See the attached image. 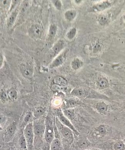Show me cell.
<instances>
[{
	"instance_id": "30bf717a",
	"label": "cell",
	"mask_w": 125,
	"mask_h": 150,
	"mask_svg": "<svg viewBox=\"0 0 125 150\" xmlns=\"http://www.w3.org/2000/svg\"><path fill=\"white\" fill-rule=\"evenodd\" d=\"M115 1H104L94 4L91 8L92 11L98 12L103 11L108 9L115 3Z\"/></svg>"
},
{
	"instance_id": "603a6c76",
	"label": "cell",
	"mask_w": 125,
	"mask_h": 150,
	"mask_svg": "<svg viewBox=\"0 0 125 150\" xmlns=\"http://www.w3.org/2000/svg\"><path fill=\"white\" fill-rule=\"evenodd\" d=\"M45 126L42 125L37 124L34 125V131L35 135L41 136L44 134Z\"/></svg>"
},
{
	"instance_id": "d6986e66",
	"label": "cell",
	"mask_w": 125,
	"mask_h": 150,
	"mask_svg": "<svg viewBox=\"0 0 125 150\" xmlns=\"http://www.w3.org/2000/svg\"><path fill=\"white\" fill-rule=\"evenodd\" d=\"M97 21L100 26H105L110 23V17L107 14H101L98 16Z\"/></svg>"
},
{
	"instance_id": "f546056e",
	"label": "cell",
	"mask_w": 125,
	"mask_h": 150,
	"mask_svg": "<svg viewBox=\"0 0 125 150\" xmlns=\"http://www.w3.org/2000/svg\"><path fill=\"white\" fill-rule=\"evenodd\" d=\"M79 147L81 149H86L91 146V143L86 139H82L78 142Z\"/></svg>"
},
{
	"instance_id": "74e56055",
	"label": "cell",
	"mask_w": 125,
	"mask_h": 150,
	"mask_svg": "<svg viewBox=\"0 0 125 150\" xmlns=\"http://www.w3.org/2000/svg\"><path fill=\"white\" fill-rule=\"evenodd\" d=\"M75 3H76L77 4H81V2H82V1L81 0H80V1H79V0H77V1H74Z\"/></svg>"
},
{
	"instance_id": "9a60e30c",
	"label": "cell",
	"mask_w": 125,
	"mask_h": 150,
	"mask_svg": "<svg viewBox=\"0 0 125 150\" xmlns=\"http://www.w3.org/2000/svg\"><path fill=\"white\" fill-rule=\"evenodd\" d=\"M71 94L79 98H84L88 95V92L82 88H75L71 91Z\"/></svg>"
},
{
	"instance_id": "f35d334b",
	"label": "cell",
	"mask_w": 125,
	"mask_h": 150,
	"mask_svg": "<svg viewBox=\"0 0 125 150\" xmlns=\"http://www.w3.org/2000/svg\"><path fill=\"white\" fill-rule=\"evenodd\" d=\"M8 150H16V149L14 147H9Z\"/></svg>"
},
{
	"instance_id": "5bb4252c",
	"label": "cell",
	"mask_w": 125,
	"mask_h": 150,
	"mask_svg": "<svg viewBox=\"0 0 125 150\" xmlns=\"http://www.w3.org/2000/svg\"><path fill=\"white\" fill-rule=\"evenodd\" d=\"M17 129V124L15 122H13L6 129L5 137L6 139H10L15 134Z\"/></svg>"
},
{
	"instance_id": "3957f363",
	"label": "cell",
	"mask_w": 125,
	"mask_h": 150,
	"mask_svg": "<svg viewBox=\"0 0 125 150\" xmlns=\"http://www.w3.org/2000/svg\"><path fill=\"white\" fill-rule=\"evenodd\" d=\"M56 123L58 130L63 137L70 143L73 142L74 140L73 132L68 127L62 124L57 118H56Z\"/></svg>"
},
{
	"instance_id": "277c9868",
	"label": "cell",
	"mask_w": 125,
	"mask_h": 150,
	"mask_svg": "<svg viewBox=\"0 0 125 150\" xmlns=\"http://www.w3.org/2000/svg\"><path fill=\"white\" fill-rule=\"evenodd\" d=\"M44 134L45 141L48 143L51 144L54 139V128L51 121L47 117L46 120Z\"/></svg>"
},
{
	"instance_id": "8d00e7d4",
	"label": "cell",
	"mask_w": 125,
	"mask_h": 150,
	"mask_svg": "<svg viewBox=\"0 0 125 150\" xmlns=\"http://www.w3.org/2000/svg\"><path fill=\"white\" fill-rule=\"evenodd\" d=\"M4 60V56L3 53L0 51V69L3 66Z\"/></svg>"
},
{
	"instance_id": "4fadbf2b",
	"label": "cell",
	"mask_w": 125,
	"mask_h": 150,
	"mask_svg": "<svg viewBox=\"0 0 125 150\" xmlns=\"http://www.w3.org/2000/svg\"><path fill=\"white\" fill-rule=\"evenodd\" d=\"M96 84L99 90H105L110 87V81L107 77L102 76L97 79Z\"/></svg>"
},
{
	"instance_id": "ab89813d",
	"label": "cell",
	"mask_w": 125,
	"mask_h": 150,
	"mask_svg": "<svg viewBox=\"0 0 125 150\" xmlns=\"http://www.w3.org/2000/svg\"><path fill=\"white\" fill-rule=\"evenodd\" d=\"M123 19L124 21V22L125 23V14L123 16Z\"/></svg>"
},
{
	"instance_id": "d590c367",
	"label": "cell",
	"mask_w": 125,
	"mask_h": 150,
	"mask_svg": "<svg viewBox=\"0 0 125 150\" xmlns=\"http://www.w3.org/2000/svg\"><path fill=\"white\" fill-rule=\"evenodd\" d=\"M7 120L6 117L2 115H0V125L4 124Z\"/></svg>"
},
{
	"instance_id": "83f0119b",
	"label": "cell",
	"mask_w": 125,
	"mask_h": 150,
	"mask_svg": "<svg viewBox=\"0 0 125 150\" xmlns=\"http://www.w3.org/2000/svg\"><path fill=\"white\" fill-rule=\"evenodd\" d=\"M77 34V30L76 28H72L68 31L66 37L68 40H71L76 37Z\"/></svg>"
},
{
	"instance_id": "ffe728a7",
	"label": "cell",
	"mask_w": 125,
	"mask_h": 150,
	"mask_svg": "<svg viewBox=\"0 0 125 150\" xmlns=\"http://www.w3.org/2000/svg\"><path fill=\"white\" fill-rule=\"evenodd\" d=\"M7 94L9 101L14 102L17 100L19 94L17 90L15 88H12L7 90Z\"/></svg>"
},
{
	"instance_id": "d4e9b609",
	"label": "cell",
	"mask_w": 125,
	"mask_h": 150,
	"mask_svg": "<svg viewBox=\"0 0 125 150\" xmlns=\"http://www.w3.org/2000/svg\"><path fill=\"white\" fill-rule=\"evenodd\" d=\"M46 110V108L43 106H39L34 111L33 115L35 119L39 118L44 114Z\"/></svg>"
},
{
	"instance_id": "6da1fadb",
	"label": "cell",
	"mask_w": 125,
	"mask_h": 150,
	"mask_svg": "<svg viewBox=\"0 0 125 150\" xmlns=\"http://www.w3.org/2000/svg\"><path fill=\"white\" fill-rule=\"evenodd\" d=\"M96 147L102 150H125V139L116 138L108 140L97 144Z\"/></svg>"
},
{
	"instance_id": "4316f807",
	"label": "cell",
	"mask_w": 125,
	"mask_h": 150,
	"mask_svg": "<svg viewBox=\"0 0 125 150\" xmlns=\"http://www.w3.org/2000/svg\"><path fill=\"white\" fill-rule=\"evenodd\" d=\"M19 144L21 149L23 150H28L27 142H26V139H25L23 132L19 138Z\"/></svg>"
},
{
	"instance_id": "8fae6325",
	"label": "cell",
	"mask_w": 125,
	"mask_h": 150,
	"mask_svg": "<svg viewBox=\"0 0 125 150\" xmlns=\"http://www.w3.org/2000/svg\"><path fill=\"white\" fill-rule=\"evenodd\" d=\"M95 131L96 133L99 136L105 137L111 134L112 129L111 127L108 125L101 124L97 127Z\"/></svg>"
},
{
	"instance_id": "484cf974",
	"label": "cell",
	"mask_w": 125,
	"mask_h": 150,
	"mask_svg": "<svg viewBox=\"0 0 125 150\" xmlns=\"http://www.w3.org/2000/svg\"><path fill=\"white\" fill-rule=\"evenodd\" d=\"M61 148V143L60 140L54 139L50 144L51 150H59Z\"/></svg>"
},
{
	"instance_id": "836d02e7",
	"label": "cell",
	"mask_w": 125,
	"mask_h": 150,
	"mask_svg": "<svg viewBox=\"0 0 125 150\" xmlns=\"http://www.w3.org/2000/svg\"><path fill=\"white\" fill-rule=\"evenodd\" d=\"M52 3L54 6L58 10L60 11L62 8L63 5L61 1L59 0H53L52 1Z\"/></svg>"
},
{
	"instance_id": "7a4b0ae2",
	"label": "cell",
	"mask_w": 125,
	"mask_h": 150,
	"mask_svg": "<svg viewBox=\"0 0 125 150\" xmlns=\"http://www.w3.org/2000/svg\"><path fill=\"white\" fill-rule=\"evenodd\" d=\"M23 134L27 142L28 150H32L34 146L35 137L34 124L32 122H30L25 126L23 131Z\"/></svg>"
},
{
	"instance_id": "1f68e13d",
	"label": "cell",
	"mask_w": 125,
	"mask_h": 150,
	"mask_svg": "<svg viewBox=\"0 0 125 150\" xmlns=\"http://www.w3.org/2000/svg\"><path fill=\"white\" fill-rule=\"evenodd\" d=\"M33 116V113L30 111H29L26 112L24 117V120H23L24 124L26 125L31 122L30 121H31Z\"/></svg>"
},
{
	"instance_id": "7402d4cb",
	"label": "cell",
	"mask_w": 125,
	"mask_h": 150,
	"mask_svg": "<svg viewBox=\"0 0 125 150\" xmlns=\"http://www.w3.org/2000/svg\"><path fill=\"white\" fill-rule=\"evenodd\" d=\"M53 84L58 85L62 87H66L68 84L67 80L64 77L56 76L53 81Z\"/></svg>"
},
{
	"instance_id": "ba28073f",
	"label": "cell",
	"mask_w": 125,
	"mask_h": 150,
	"mask_svg": "<svg viewBox=\"0 0 125 150\" xmlns=\"http://www.w3.org/2000/svg\"><path fill=\"white\" fill-rule=\"evenodd\" d=\"M43 26L40 23H35L31 25L29 28V33L31 37L35 39L41 38L43 34Z\"/></svg>"
},
{
	"instance_id": "5b68a950",
	"label": "cell",
	"mask_w": 125,
	"mask_h": 150,
	"mask_svg": "<svg viewBox=\"0 0 125 150\" xmlns=\"http://www.w3.org/2000/svg\"><path fill=\"white\" fill-rule=\"evenodd\" d=\"M56 115L57 118H58L59 122L62 124L70 128L76 135H79V133L76 130V128L73 125L70 120L64 115L62 111H61V110L60 109L56 111Z\"/></svg>"
},
{
	"instance_id": "44dd1931",
	"label": "cell",
	"mask_w": 125,
	"mask_h": 150,
	"mask_svg": "<svg viewBox=\"0 0 125 150\" xmlns=\"http://www.w3.org/2000/svg\"><path fill=\"white\" fill-rule=\"evenodd\" d=\"M83 61L78 58H75L71 62V68L75 71L80 69L83 66Z\"/></svg>"
},
{
	"instance_id": "cb8c5ba5",
	"label": "cell",
	"mask_w": 125,
	"mask_h": 150,
	"mask_svg": "<svg viewBox=\"0 0 125 150\" xmlns=\"http://www.w3.org/2000/svg\"><path fill=\"white\" fill-rule=\"evenodd\" d=\"M64 115L70 120H72L75 118V112L73 108H67L62 111Z\"/></svg>"
},
{
	"instance_id": "9c48e42d",
	"label": "cell",
	"mask_w": 125,
	"mask_h": 150,
	"mask_svg": "<svg viewBox=\"0 0 125 150\" xmlns=\"http://www.w3.org/2000/svg\"><path fill=\"white\" fill-rule=\"evenodd\" d=\"M97 112L99 114L106 115L110 110V105L104 101H97L94 106Z\"/></svg>"
},
{
	"instance_id": "e0dca14e",
	"label": "cell",
	"mask_w": 125,
	"mask_h": 150,
	"mask_svg": "<svg viewBox=\"0 0 125 150\" xmlns=\"http://www.w3.org/2000/svg\"><path fill=\"white\" fill-rule=\"evenodd\" d=\"M19 13V10H14L10 14L9 16L7 21V26L9 28L12 27L15 23Z\"/></svg>"
},
{
	"instance_id": "2e32d148",
	"label": "cell",
	"mask_w": 125,
	"mask_h": 150,
	"mask_svg": "<svg viewBox=\"0 0 125 150\" xmlns=\"http://www.w3.org/2000/svg\"><path fill=\"white\" fill-rule=\"evenodd\" d=\"M77 15V12L76 10L71 9L68 10L64 13V17L65 20L69 22L73 21Z\"/></svg>"
},
{
	"instance_id": "8992f818",
	"label": "cell",
	"mask_w": 125,
	"mask_h": 150,
	"mask_svg": "<svg viewBox=\"0 0 125 150\" xmlns=\"http://www.w3.org/2000/svg\"><path fill=\"white\" fill-rule=\"evenodd\" d=\"M69 50L65 49L59 54L56 57L54 58L53 61L49 66L50 69H53L59 67L61 66L66 60V55Z\"/></svg>"
},
{
	"instance_id": "e575fe53",
	"label": "cell",
	"mask_w": 125,
	"mask_h": 150,
	"mask_svg": "<svg viewBox=\"0 0 125 150\" xmlns=\"http://www.w3.org/2000/svg\"><path fill=\"white\" fill-rule=\"evenodd\" d=\"M62 87L58 85L53 84L51 86V89L53 91L56 92L60 90Z\"/></svg>"
},
{
	"instance_id": "7c38bea8",
	"label": "cell",
	"mask_w": 125,
	"mask_h": 150,
	"mask_svg": "<svg viewBox=\"0 0 125 150\" xmlns=\"http://www.w3.org/2000/svg\"><path fill=\"white\" fill-rule=\"evenodd\" d=\"M66 46V43L63 40H59L53 45L51 50V53L53 56L59 55Z\"/></svg>"
},
{
	"instance_id": "52a82bcc",
	"label": "cell",
	"mask_w": 125,
	"mask_h": 150,
	"mask_svg": "<svg viewBox=\"0 0 125 150\" xmlns=\"http://www.w3.org/2000/svg\"><path fill=\"white\" fill-rule=\"evenodd\" d=\"M21 73L23 77L26 79H32L34 75V68L33 66L28 63L21 64L19 66Z\"/></svg>"
},
{
	"instance_id": "4dcf8cb0",
	"label": "cell",
	"mask_w": 125,
	"mask_h": 150,
	"mask_svg": "<svg viewBox=\"0 0 125 150\" xmlns=\"http://www.w3.org/2000/svg\"><path fill=\"white\" fill-rule=\"evenodd\" d=\"M102 47V45L98 41H95L92 44V48L93 52H99L101 50Z\"/></svg>"
},
{
	"instance_id": "f1b7e54d",
	"label": "cell",
	"mask_w": 125,
	"mask_h": 150,
	"mask_svg": "<svg viewBox=\"0 0 125 150\" xmlns=\"http://www.w3.org/2000/svg\"><path fill=\"white\" fill-rule=\"evenodd\" d=\"M0 100L3 103H6L9 101L7 91H6L4 89H1L0 90Z\"/></svg>"
},
{
	"instance_id": "ac0fdd59",
	"label": "cell",
	"mask_w": 125,
	"mask_h": 150,
	"mask_svg": "<svg viewBox=\"0 0 125 150\" xmlns=\"http://www.w3.org/2000/svg\"><path fill=\"white\" fill-rule=\"evenodd\" d=\"M57 30V27L54 24H51L50 26L48 34V40L52 41L54 39L56 36Z\"/></svg>"
},
{
	"instance_id": "d6a6232c",
	"label": "cell",
	"mask_w": 125,
	"mask_h": 150,
	"mask_svg": "<svg viewBox=\"0 0 125 150\" xmlns=\"http://www.w3.org/2000/svg\"><path fill=\"white\" fill-rule=\"evenodd\" d=\"M66 103L68 108H73L77 106V102L73 99H69L66 100Z\"/></svg>"
}]
</instances>
